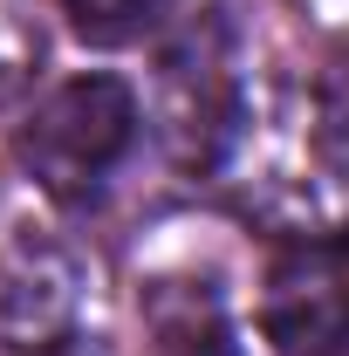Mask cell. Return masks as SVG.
<instances>
[{"label": "cell", "mask_w": 349, "mask_h": 356, "mask_svg": "<svg viewBox=\"0 0 349 356\" xmlns=\"http://www.w3.org/2000/svg\"><path fill=\"white\" fill-rule=\"evenodd\" d=\"M137 137V96L117 76H76L48 96L14 137V165L42 185L48 199L83 206L103 192V178L124 165Z\"/></svg>", "instance_id": "6da1fadb"}, {"label": "cell", "mask_w": 349, "mask_h": 356, "mask_svg": "<svg viewBox=\"0 0 349 356\" xmlns=\"http://www.w3.org/2000/svg\"><path fill=\"white\" fill-rule=\"evenodd\" d=\"M261 336L274 356H343L349 350V233L288 240L261 281Z\"/></svg>", "instance_id": "7a4b0ae2"}, {"label": "cell", "mask_w": 349, "mask_h": 356, "mask_svg": "<svg viewBox=\"0 0 349 356\" xmlns=\"http://www.w3.org/2000/svg\"><path fill=\"white\" fill-rule=\"evenodd\" d=\"M89 274L69 240L21 226L0 247V350L14 356H62L83 329Z\"/></svg>", "instance_id": "3957f363"}, {"label": "cell", "mask_w": 349, "mask_h": 356, "mask_svg": "<svg viewBox=\"0 0 349 356\" xmlns=\"http://www.w3.org/2000/svg\"><path fill=\"white\" fill-rule=\"evenodd\" d=\"M151 356H240L206 281H165L151 295Z\"/></svg>", "instance_id": "277c9868"}, {"label": "cell", "mask_w": 349, "mask_h": 356, "mask_svg": "<svg viewBox=\"0 0 349 356\" xmlns=\"http://www.w3.org/2000/svg\"><path fill=\"white\" fill-rule=\"evenodd\" d=\"M62 14L76 21V35L96 48H131L144 42L165 14H172V0H62Z\"/></svg>", "instance_id": "5b68a950"}, {"label": "cell", "mask_w": 349, "mask_h": 356, "mask_svg": "<svg viewBox=\"0 0 349 356\" xmlns=\"http://www.w3.org/2000/svg\"><path fill=\"white\" fill-rule=\"evenodd\" d=\"M315 144L336 172H349V35L329 42L322 76H315Z\"/></svg>", "instance_id": "8992f818"}, {"label": "cell", "mask_w": 349, "mask_h": 356, "mask_svg": "<svg viewBox=\"0 0 349 356\" xmlns=\"http://www.w3.org/2000/svg\"><path fill=\"white\" fill-rule=\"evenodd\" d=\"M42 69V21L35 0H0V103L21 96Z\"/></svg>", "instance_id": "52a82bcc"}]
</instances>
